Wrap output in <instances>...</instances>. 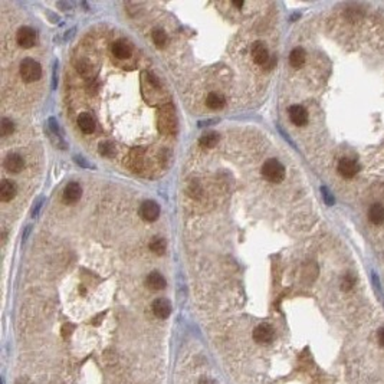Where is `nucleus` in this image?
<instances>
[{"instance_id": "f257e3e1", "label": "nucleus", "mask_w": 384, "mask_h": 384, "mask_svg": "<svg viewBox=\"0 0 384 384\" xmlns=\"http://www.w3.org/2000/svg\"><path fill=\"white\" fill-rule=\"evenodd\" d=\"M158 130L164 136H171L177 130V117L173 104H164L158 111Z\"/></svg>"}, {"instance_id": "4be33fe9", "label": "nucleus", "mask_w": 384, "mask_h": 384, "mask_svg": "<svg viewBox=\"0 0 384 384\" xmlns=\"http://www.w3.org/2000/svg\"><path fill=\"white\" fill-rule=\"evenodd\" d=\"M150 249L155 253V255H163L167 249V243L164 239L161 237H154L150 242Z\"/></svg>"}, {"instance_id": "423d86ee", "label": "nucleus", "mask_w": 384, "mask_h": 384, "mask_svg": "<svg viewBox=\"0 0 384 384\" xmlns=\"http://www.w3.org/2000/svg\"><path fill=\"white\" fill-rule=\"evenodd\" d=\"M140 215L146 222H154L160 216V206L153 200H146L140 207Z\"/></svg>"}, {"instance_id": "4468645a", "label": "nucleus", "mask_w": 384, "mask_h": 384, "mask_svg": "<svg viewBox=\"0 0 384 384\" xmlns=\"http://www.w3.org/2000/svg\"><path fill=\"white\" fill-rule=\"evenodd\" d=\"M128 167L133 171H136V173L143 170V167H144V150L134 149L130 153V155H128Z\"/></svg>"}, {"instance_id": "f8f14e48", "label": "nucleus", "mask_w": 384, "mask_h": 384, "mask_svg": "<svg viewBox=\"0 0 384 384\" xmlns=\"http://www.w3.org/2000/svg\"><path fill=\"white\" fill-rule=\"evenodd\" d=\"M289 118H291V121L295 124V125H298V127H302V125H305V124L308 123V112L307 110L301 107V105H292V107H289Z\"/></svg>"}, {"instance_id": "5701e85b", "label": "nucleus", "mask_w": 384, "mask_h": 384, "mask_svg": "<svg viewBox=\"0 0 384 384\" xmlns=\"http://www.w3.org/2000/svg\"><path fill=\"white\" fill-rule=\"evenodd\" d=\"M151 38H153V42L155 43V46H158V48H163L167 45V35H165V32L163 29H155V30H153V35H151Z\"/></svg>"}, {"instance_id": "2eb2a0df", "label": "nucleus", "mask_w": 384, "mask_h": 384, "mask_svg": "<svg viewBox=\"0 0 384 384\" xmlns=\"http://www.w3.org/2000/svg\"><path fill=\"white\" fill-rule=\"evenodd\" d=\"M77 123H78V127L81 128V131H82L83 134H92L95 131V120L88 112L79 114Z\"/></svg>"}, {"instance_id": "9b49d317", "label": "nucleus", "mask_w": 384, "mask_h": 384, "mask_svg": "<svg viewBox=\"0 0 384 384\" xmlns=\"http://www.w3.org/2000/svg\"><path fill=\"white\" fill-rule=\"evenodd\" d=\"M23 165H25L23 158L16 153L7 154L4 158V168L10 173H20L23 170Z\"/></svg>"}, {"instance_id": "a211bd4d", "label": "nucleus", "mask_w": 384, "mask_h": 384, "mask_svg": "<svg viewBox=\"0 0 384 384\" xmlns=\"http://www.w3.org/2000/svg\"><path fill=\"white\" fill-rule=\"evenodd\" d=\"M206 104L209 108L212 110H220L225 107L226 104V98L223 94H219V92H210L206 98Z\"/></svg>"}, {"instance_id": "7ed1b4c3", "label": "nucleus", "mask_w": 384, "mask_h": 384, "mask_svg": "<svg viewBox=\"0 0 384 384\" xmlns=\"http://www.w3.org/2000/svg\"><path fill=\"white\" fill-rule=\"evenodd\" d=\"M20 77L25 82H35L39 81L42 77L41 64L32 58H26L20 62Z\"/></svg>"}, {"instance_id": "b1692460", "label": "nucleus", "mask_w": 384, "mask_h": 384, "mask_svg": "<svg viewBox=\"0 0 384 384\" xmlns=\"http://www.w3.org/2000/svg\"><path fill=\"white\" fill-rule=\"evenodd\" d=\"M99 154L104 157H112L115 154V146L111 141H102L99 143Z\"/></svg>"}, {"instance_id": "9d476101", "label": "nucleus", "mask_w": 384, "mask_h": 384, "mask_svg": "<svg viewBox=\"0 0 384 384\" xmlns=\"http://www.w3.org/2000/svg\"><path fill=\"white\" fill-rule=\"evenodd\" d=\"M111 51H112V55L115 56V58H118V59H127V58H130L131 54H133L131 45L127 41H124V39L114 42Z\"/></svg>"}, {"instance_id": "39448f33", "label": "nucleus", "mask_w": 384, "mask_h": 384, "mask_svg": "<svg viewBox=\"0 0 384 384\" xmlns=\"http://www.w3.org/2000/svg\"><path fill=\"white\" fill-rule=\"evenodd\" d=\"M275 331L269 324H259L253 329V340L258 344H268L274 340Z\"/></svg>"}, {"instance_id": "bb28decb", "label": "nucleus", "mask_w": 384, "mask_h": 384, "mask_svg": "<svg viewBox=\"0 0 384 384\" xmlns=\"http://www.w3.org/2000/svg\"><path fill=\"white\" fill-rule=\"evenodd\" d=\"M353 285H354V278L353 276H344V279H343V282H341V288L344 289V291H348V289H351L353 288Z\"/></svg>"}, {"instance_id": "f3484780", "label": "nucleus", "mask_w": 384, "mask_h": 384, "mask_svg": "<svg viewBox=\"0 0 384 384\" xmlns=\"http://www.w3.org/2000/svg\"><path fill=\"white\" fill-rule=\"evenodd\" d=\"M16 196V186L9 180H3L0 184V200L7 203Z\"/></svg>"}, {"instance_id": "f03ea898", "label": "nucleus", "mask_w": 384, "mask_h": 384, "mask_svg": "<svg viewBox=\"0 0 384 384\" xmlns=\"http://www.w3.org/2000/svg\"><path fill=\"white\" fill-rule=\"evenodd\" d=\"M262 176L271 183H279L285 177V167L278 160L269 158L262 165Z\"/></svg>"}, {"instance_id": "0eeeda50", "label": "nucleus", "mask_w": 384, "mask_h": 384, "mask_svg": "<svg viewBox=\"0 0 384 384\" xmlns=\"http://www.w3.org/2000/svg\"><path fill=\"white\" fill-rule=\"evenodd\" d=\"M81 196H82V189H81V186H79L78 183H75V181L68 183V184L65 186V189H64V194H62L64 202H65L67 205H74V203H77V202L81 199Z\"/></svg>"}, {"instance_id": "dca6fc26", "label": "nucleus", "mask_w": 384, "mask_h": 384, "mask_svg": "<svg viewBox=\"0 0 384 384\" xmlns=\"http://www.w3.org/2000/svg\"><path fill=\"white\" fill-rule=\"evenodd\" d=\"M167 282H165L164 276L158 272H151L147 278H146V287L153 289V291H161L165 288Z\"/></svg>"}, {"instance_id": "ddd939ff", "label": "nucleus", "mask_w": 384, "mask_h": 384, "mask_svg": "<svg viewBox=\"0 0 384 384\" xmlns=\"http://www.w3.org/2000/svg\"><path fill=\"white\" fill-rule=\"evenodd\" d=\"M358 170H360L358 164H357L354 160H351V158H343V160L338 163V171H340V174L345 178L354 177L357 173H358Z\"/></svg>"}, {"instance_id": "393cba45", "label": "nucleus", "mask_w": 384, "mask_h": 384, "mask_svg": "<svg viewBox=\"0 0 384 384\" xmlns=\"http://www.w3.org/2000/svg\"><path fill=\"white\" fill-rule=\"evenodd\" d=\"M0 131H1V136H3V137L10 136L14 131L13 121L9 120V118H3V120H1V124H0Z\"/></svg>"}, {"instance_id": "6ab92c4d", "label": "nucleus", "mask_w": 384, "mask_h": 384, "mask_svg": "<svg viewBox=\"0 0 384 384\" xmlns=\"http://www.w3.org/2000/svg\"><path fill=\"white\" fill-rule=\"evenodd\" d=\"M369 219L374 225H382L384 222V206L383 205H373L369 209Z\"/></svg>"}, {"instance_id": "a878e982", "label": "nucleus", "mask_w": 384, "mask_h": 384, "mask_svg": "<svg viewBox=\"0 0 384 384\" xmlns=\"http://www.w3.org/2000/svg\"><path fill=\"white\" fill-rule=\"evenodd\" d=\"M77 71H78V74L79 75H82V77H89L91 75V72H92V69H91V65L86 62V61H79L78 64H77Z\"/></svg>"}, {"instance_id": "aec40b11", "label": "nucleus", "mask_w": 384, "mask_h": 384, "mask_svg": "<svg viewBox=\"0 0 384 384\" xmlns=\"http://www.w3.org/2000/svg\"><path fill=\"white\" fill-rule=\"evenodd\" d=\"M305 51L302 49V48H295L291 54H289V64H291V67H294V68H301L302 65H304V62H305Z\"/></svg>"}, {"instance_id": "c85d7f7f", "label": "nucleus", "mask_w": 384, "mask_h": 384, "mask_svg": "<svg viewBox=\"0 0 384 384\" xmlns=\"http://www.w3.org/2000/svg\"><path fill=\"white\" fill-rule=\"evenodd\" d=\"M75 160H77V164L83 165V167H91V165L88 164V163H85V158H82V157H78V155H75Z\"/></svg>"}, {"instance_id": "7c9ffc66", "label": "nucleus", "mask_w": 384, "mask_h": 384, "mask_svg": "<svg viewBox=\"0 0 384 384\" xmlns=\"http://www.w3.org/2000/svg\"><path fill=\"white\" fill-rule=\"evenodd\" d=\"M199 384H215V382L210 380V379H202V380L199 382Z\"/></svg>"}, {"instance_id": "cd10ccee", "label": "nucleus", "mask_w": 384, "mask_h": 384, "mask_svg": "<svg viewBox=\"0 0 384 384\" xmlns=\"http://www.w3.org/2000/svg\"><path fill=\"white\" fill-rule=\"evenodd\" d=\"M321 192H322V196H324V200H325V203L327 205H334V197H332V194L328 192V189H325V187H322L321 189Z\"/></svg>"}, {"instance_id": "20e7f679", "label": "nucleus", "mask_w": 384, "mask_h": 384, "mask_svg": "<svg viewBox=\"0 0 384 384\" xmlns=\"http://www.w3.org/2000/svg\"><path fill=\"white\" fill-rule=\"evenodd\" d=\"M16 42L22 48H32L36 42V32L29 26H22L16 33Z\"/></svg>"}, {"instance_id": "1a4fd4ad", "label": "nucleus", "mask_w": 384, "mask_h": 384, "mask_svg": "<svg viewBox=\"0 0 384 384\" xmlns=\"http://www.w3.org/2000/svg\"><path fill=\"white\" fill-rule=\"evenodd\" d=\"M252 58L255 61V64L258 65H266L269 61V52L265 46L263 42H255L252 46Z\"/></svg>"}, {"instance_id": "6e6552de", "label": "nucleus", "mask_w": 384, "mask_h": 384, "mask_svg": "<svg viewBox=\"0 0 384 384\" xmlns=\"http://www.w3.org/2000/svg\"><path fill=\"white\" fill-rule=\"evenodd\" d=\"M151 309H153V314L157 318L164 319V318L170 316V314H171V304L165 298H157L155 301L153 302Z\"/></svg>"}, {"instance_id": "c756f323", "label": "nucleus", "mask_w": 384, "mask_h": 384, "mask_svg": "<svg viewBox=\"0 0 384 384\" xmlns=\"http://www.w3.org/2000/svg\"><path fill=\"white\" fill-rule=\"evenodd\" d=\"M379 343L382 344L384 347V328H382L379 331Z\"/></svg>"}, {"instance_id": "2f4dec72", "label": "nucleus", "mask_w": 384, "mask_h": 384, "mask_svg": "<svg viewBox=\"0 0 384 384\" xmlns=\"http://www.w3.org/2000/svg\"><path fill=\"white\" fill-rule=\"evenodd\" d=\"M233 4L236 7H242V6H243V1H233Z\"/></svg>"}, {"instance_id": "412c9836", "label": "nucleus", "mask_w": 384, "mask_h": 384, "mask_svg": "<svg viewBox=\"0 0 384 384\" xmlns=\"http://www.w3.org/2000/svg\"><path fill=\"white\" fill-rule=\"evenodd\" d=\"M218 143H219V134L216 131H209L206 134H203L199 140V144L203 149H213Z\"/></svg>"}]
</instances>
